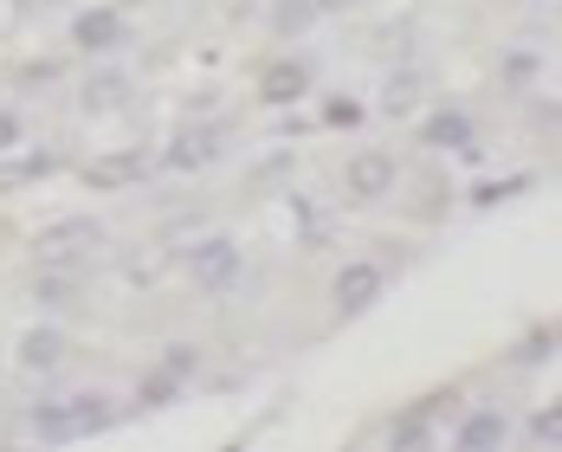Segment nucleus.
<instances>
[{
  "mask_svg": "<svg viewBox=\"0 0 562 452\" xmlns=\"http://www.w3.org/2000/svg\"><path fill=\"white\" fill-rule=\"evenodd\" d=\"M188 265H194V279L207 284V291H226V284L239 279V246L233 239H201L188 252Z\"/></svg>",
  "mask_w": 562,
  "mask_h": 452,
  "instance_id": "nucleus-1",
  "label": "nucleus"
},
{
  "mask_svg": "<svg viewBox=\"0 0 562 452\" xmlns=\"http://www.w3.org/2000/svg\"><path fill=\"white\" fill-rule=\"evenodd\" d=\"M389 188H394V162L382 149H362V156L349 162V194H356V201H382Z\"/></svg>",
  "mask_w": 562,
  "mask_h": 452,
  "instance_id": "nucleus-2",
  "label": "nucleus"
},
{
  "mask_svg": "<svg viewBox=\"0 0 562 452\" xmlns=\"http://www.w3.org/2000/svg\"><path fill=\"white\" fill-rule=\"evenodd\" d=\"M71 46H85V53H111V46H123V20H116L111 7L78 13V20H71Z\"/></svg>",
  "mask_w": 562,
  "mask_h": 452,
  "instance_id": "nucleus-3",
  "label": "nucleus"
},
{
  "mask_svg": "<svg viewBox=\"0 0 562 452\" xmlns=\"http://www.w3.org/2000/svg\"><path fill=\"white\" fill-rule=\"evenodd\" d=\"M382 297V272L362 259V265H342L337 272V310H369Z\"/></svg>",
  "mask_w": 562,
  "mask_h": 452,
  "instance_id": "nucleus-4",
  "label": "nucleus"
},
{
  "mask_svg": "<svg viewBox=\"0 0 562 452\" xmlns=\"http://www.w3.org/2000/svg\"><path fill=\"white\" fill-rule=\"evenodd\" d=\"M420 136H427V149H459V156H479V149H472V116H459V111H434L427 123H420Z\"/></svg>",
  "mask_w": 562,
  "mask_h": 452,
  "instance_id": "nucleus-5",
  "label": "nucleus"
},
{
  "mask_svg": "<svg viewBox=\"0 0 562 452\" xmlns=\"http://www.w3.org/2000/svg\"><path fill=\"white\" fill-rule=\"evenodd\" d=\"M214 156H221V136H214V129H188V136H175L169 169H207Z\"/></svg>",
  "mask_w": 562,
  "mask_h": 452,
  "instance_id": "nucleus-6",
  "label": "nucleus"
},
{
  "mask_svg": "<svg viewBox=\"0 0 562 452\" xmlns=\"http://www.w3.org/2000/svg\"><path fill=\"white\" fill-rule=\"evenodd\" d=\"M304 91H311V71H304L297 58H279V65L266 71V98H272V104H297Z\"/></svg>",
  "mask_w": 562,
  "mask_h": 452,
  "instance_id": "nucleus-7",
  "label": "nucleus"
},
{
  "mask_svg": "<svg viewBox=\"0 0 562 452\" xmlns=\"http://www.w3.org/2000/svg\"><path fill=\"white\" fill-rule=\"evenodd\" d=\"M505 420L492 414V407H479V414H465V427H459V447H505Z\"/></svg>",
  "mask_w": 562,
  "mask_h": 452,
  "instance_id": "nucleus-8",
  "label": "nucleus"
},
{
  "mask_svg": "<svg viewBox=\"0 0 562 452\" xmlns=\"http://www.w3.org/2000/svg\"><path fill=\"white\" fill-rule=\"evenodd\" d=\"M116 420V407L104 395H85V400H71V433H104Z\"/></svg>",
  "mask_w": 562,
  "mask_h": 452,
  "instance_id": "nucleus-9",
  "label": "nucleus"
},
{
  "mask_svg": "<svg viewBox=\"0 0 562 452\" xmlns=\"http://www.w3.org/2000/svg\"><path fill=\"white\" fill-rule=\"evenodd\" d=\"M389 440H394V447H420V440H434V407L420 400L414 414H401V420L389 427Z\"/></svg>",
  "mask_w": 562,
  "mask_h": 452,
  "instance_id": "nucleus-10",
  "label": "nucleus"
},
{
  "mask_svg": "<svg viewBox=\"0 0 562 452\" xmlns=\"http://www.w3.org/2000/svg\"><path fill=\"white\" fill-rule=\"evenodd\" d=\"M58 355H65V337H58V330H33V337L20 342V362H26V369H53Z\"/></svg>",
  "mask_w": 562,
  "mask_h": 452,
  "instance_id": "nucleus-11",
  "label": "nucleus"
},
{
  "mask_svg": "<svg viewBox=\"0 0 562 452\" xmlns=\"http://www.w3.org/2000/svg\"><path fill=\"white\" fill-rule=\"evenodd\" d=\"M33 427H40V440H71V407L65 400H40Z\"/></svg>",
  "mask_w": 562,
  "mask_h": 452,
  "instance_id": "nucleus-12",
  "label": "nucleus"
},
{
  "mask_svg": "<svg viewBox=\"0 0 562 452\" xmlns=\"http://www.w3.org/2000/svg\"><path fill=\"white\" fill-rule=\"evenodd\" d=\"M550 349H557V330H537V337L517 349V362H550Z\"/></svg>",
  "mask_w": 562,
  "mask_h": 452,
  "instance_id": "nucleus-13",
  "label": "nucleus"
},
{
  "mask_svg": "<svg viewBox=\"0 0 562 452\" xmlns=\"http://www.w3.org/2000/svg\"><path fill=\"white\" fill-rule=\"evenodd\" d=\"M13 143H20V116L0 111V149H13Z\"/></svg>",
  "mask_w": 562,
  "mask_h": 452,
  "instance_id": "nucleus-14",
  "label": "nucleus"
}]
</instances>
